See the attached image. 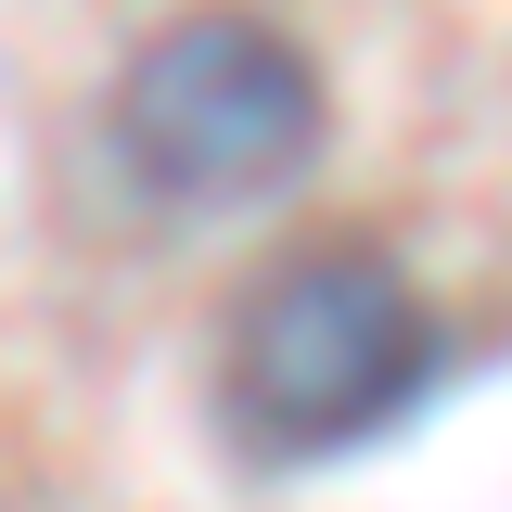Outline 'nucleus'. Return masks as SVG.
<instances>
[{
	"label": "nucleus",
	"instance_id": "f257e3e1",
	"mask_svg": "<svg viewBox=\"0 0 512 512\" xmlns=\"http://www.w3.org/2000/svg\"><path fill=\"white\" fill-rule=\"evenodd\" d=\"M448 384V320L372 244L282 256L231 320V436L256 461H346Z\"/></svg>",
	"mask_w": 512,
	"mask_h": 512
},
{
	"label": "nucleus",
	"instance_id": "f03ea898",
	"mask_svg": "<svg viewBox=\"0 0 512 512\" xmlns=\"http://www.w3.org/2000/svg\"><path fill=\"white\" fill-rule=\"evenodd\" d=\"M103 128H116L128 180L154 192V205L231 218V205H269V192H295L320 167L333 90H320V64L295 52L269 13L205 0V13L154 26V39L128 52Z\"/></svg>",
	"mask_w": 512,
	"mask_h": 512
}]
</instances>
